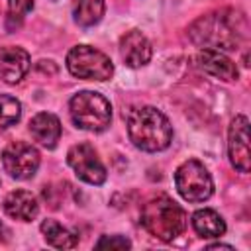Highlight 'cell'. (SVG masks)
Returning a JSON list of instances; mask_svg holds the SVG:
<instances>
[{"label":"cell","mask_w":251,"mask_h":251,"mask_svg":"<svg viewBox=\"0 0 251 251\" xmlns=\"http://www.w3.org/2000/svg\"><path fill=\"white\" fill-rule=\"evenodd\" d=\"M127 135L137 149L155 153L171 145L173 127L161 110L141 106L131 110L127 116Z\"/></svg>","instance_id":"obj_1"},{"label":"cell","mask_w":251,"mask_h":251,"mask_svg":"<svg viewBox=\"0 0 251 251\" xmlns=\"http://www.w3.org/2000/svg\"><path fill=\"white\" fill-rule=\"evenodd\" d=\"M235 14L229 10L212 12L198 18L190 27L188 35L194 45L202 49H237L239 41L243 39V31L235 22Z\"/></svg>","instance_id":"obj_2"},{"label":"cell","mask_w":251,"mask_h":251,"mask_svg":"<svg viewBox=\"0 0 251 251\" xmlns=\"http://www.w3.org/2000/svg\"><path fill=\"white\" fill-rule=\"evenodd\" d=\"M141 224L153 237L161 241H173L184 231L186 214L169 196H157L143 206Z\"/></svg>","instance_id":"obj_3"},{"label":"cell","mask_w":251,"mask_h":251,"mask_svg":"<svg viewBox=\"0 0 251 251\" xmlns=\"http://www.w3.org/2000/svg\"><path fill=\"white\" fill-rule=\"evenodd\" d=\"M69 112L75 126L86 131H102L112 120L110 102L94 90H82L75 94L69 102Z\"/></svg>","instance_id":"obj_4"},{"label":"cell","mask_w":251,"mask_h":251,"mask_svg":"<svg viewBox=\"0 0 251 251\" xmlns=\"http://www.w3.org/2000/svg\"><path fill=\"white\" fill-rule=\"evenodd\" d=\"M67 69L73 76L84 80H108L114 75L112 61L98 49L76 45L67 55Z\"/></svg>","instance_id":"obj_5"},{"label":"cell","mask_w":251,"mask_h":251,"mask_svg":"<svg viewBox=\"0 0 251 251\" xmlns=\"http://www.w3.org/2000/svg\"><path fill=\"white\" fill-rule=\"evenodd\" d=\"M175 184L178 194L188 202H204L214 192V182L210 173L196 159H188L176 169Z\"/></svg>","instance_id":"obj_6"},{"label":"cell","mask_w":251,"mask_h":251,"mask_svg":"<svg viewBox=\"0 0 251 251\" xmlns=\"http://www.w3.org/2000/svg\"><path fill=\"white\" fill-rule=\"evenodd\" d=\"M2 165L12 178L27 180L39 167V151L25 141H14L4 149Z\"/></svg>","instance_id":"obj_7"},{"label":"cell","mask_w":251,"mask_h":251,"mask_svg":"<svg viewBox=\"0 0 251 251\" xmlns=\"http://www.w3.org/2000/svg\"><path fill=\"white\" fill-rule=\"evenodd\" d=\"M67 161L80 180H84L88 184H96V186L106 180V169H104L102 161L98 159L92 145H88V143L73 145L67 153Z\"/></svg>","instance_id":"obj_8"},{"label":"cell","mask_w":251,"mask_h":251,"mask_svg":"<svg viewBox=\"0 0 251 251\" xmlns=\"http://www.w3.org/2000/svg\"><path fill=\"white\" fill-rule=\"evenodd\" d=\"M227 153L233 169L239 173H249L251 169V153H249V120L239 114L231 120L227 131Z\"/></svg>","instance_id":"obj_9"},{"label":"cell","mask_w":251,"mask_h":251,"mask_svg":"<svg viewBox=\"0 0 251 251\" xmlns=\"http://www.w3.org/2000/svg\"><path fill=\"white\" fill-rule=\"evenodd\" d=\"M151 43L149 39L139 31V29H131L126 35H122L120 39V55L124 59V63L131 69L143 67L149 63L151 59Z\"/></svg>","instance_id":"obj_10"},{"label":"cell","mask_w":251,"mask_h":251,"mask_svg":"<svg viewBox=\"0 0 251 251\" xmlns=\"http://www.w3.org/2000/svg\"><path fill=\"white\" fill-rule=\"evenodd\" d=\"M196 65L204 73H208V75H212L220 80H226V82H231L239 76V71H237L235 63L218 49H202L196 55Z\"/></svg>","instance_id":"obj_11"},{"label":"cell","mask_w":251,"mask_h":251,"mask_svg":"<svg viewBox=\"0 0 251 251\" xmlns=\"http://www.w3.org/2000/svg\"><path fill=\"white\" fill-rule=\"evenodd\" d=\"M29 55L22 47H6L0 51V80L20 82L29 71Z\"/></svg>","instance_id":"obj_12"},{"label":"cell","mask_w":251,"mask_h":251,"mask_svg":"<svg viewBox=\"0 0 251 251\" xmlns=\"http://www.w3.org/2000/svg\"><path fill=\"white\" fill-rule=\"evenodd\" d=\"M29 131L37 143L47 149H53L61 137V122L49 112H39L29 122Z\"/></svg>","instance_id":"obj_13"},{"label":"cell","mask_w":251,"mask_h":251,"mask_svg":"<svg viewBox=\"0 0 251 251\" xmlns=\"http://www.w3.org/2000/svg\"><path fill=\"white\" fill-rule=\"evenodd\" d=\"M4 212L20 222H31L37 212H39V204L37 198L27 192V190H14L6 196L4 200Z\"/></svg>","instance_id":"obj_14"},{"label":"cell","mask_w":251,"mask_h":251,"mask_svg":"<svg viewBox=\"0 0 251 251\" xmlns=\"http://www.w3.org/2000/svg\"><path fill=\"white\" fill-rule=\"evenodd\" d=\"M192 227L194 231L200 235V237H220L226 233V222L224 218L216 212V210H210V208H204V210H196L192 214Z\"/></svg>","instance_id":"obj_15"},{"label":"cell","mask_w":251,"mask_h":251,"mask_svg":"<svg viewBox=\"0 0 251 251\" xmlns=\"http://www.w3.org/2000/svg\"><path fill=\"white\" fill-rule=\"evenodd\" d=\"M41 233H43L45 241L57 249H73L78 243V235L73 233L71 229L63 227L55 220H43L41 222Z\"/></svg>","instance_id":"obj_16"},{"label":"cell","mask_w":251,"mask_h":251,"mask_svg":"<svg viewBox=\"0 0 251 251\" xmlns=\"http://www.w3.org/2000/svg\"><path fill=\"white\" fill-rule=\"evenodd\" d=\"M73 16L75 22L82 27L96 25L104 16V0H76Z\"/></svg>","instance_id":"obj_17"},{"label":"cell","mask_w":251,"mask_h":251,"mask_svg":"<svg viewBox=\"0 0 251 251\" xmlns=\"http://www.w3.org/2000/svg\"><path fill=\"white\" fill-rule=\"evenodd\" d=\"M22 116V104L10 94H0V131L14 126Z\"/></svg>","instance_id":"obj_18"},{"label":"cell","mask_w":251,"mask_h":251,"mask_svg":"<svg viewBox=\"0 0 251 251\" xmlns=\"http://www.w3.org/2000/svg\"><path fill=\"white\" fill-rule=\"evenodd\" d=\"M96 247L98 249H104V247H110V249H129L131 243H129V239H126L122 235H102L96 241Z\"/></svg>","instance_id":"obj_19"},{"label":"cell","mask_w":251,"mask_h":251,"mask_svg":"<svg viewBox=\"0 0 251 251\" xmlns=\"http://www.w3.org/2000/svg\"><path fill=\"white\" fill-rule=\"evenodd\" d=\"M33 8V0H8V18L22 20Z\"/></svg>","instance_id":"obj_20"},{"label":"cell","mask_w":251,"mask_h":251,"mask_svg":"<svg viewBox=\"0 0 251 251\" xmlns=\"http://www.w3.org/2000/svg\"><path fill=\"white\" fill-rule=\"evenodd\" d=\"M10 239V229L0 222V243H6Z\"/></svg>","instance_id":"obj_21"},{"label":"cell","mask_w":251,"mask_h":251,"mask_svg":"<svg viewBox=\"0 0 251 251\" xmlns=\"http://www.w3.org/2000/svg\"><path fill=\"white\" fill-rule=\"evenodd\" d=\"M208 249H233V247L226 245V243H212V245H208Z\"/></svg>","instance_id":"obj_22"}]
</instances>
